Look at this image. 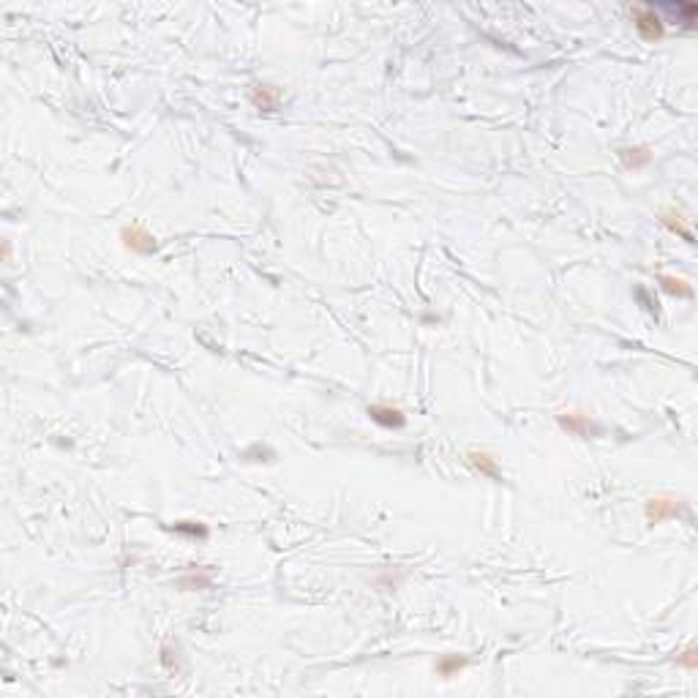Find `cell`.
Wrapping results in <instances>:
<instances>
[{
  "label": "cell",
  "instance_id": "6da1fadb",
  "mask_svg": "<svg viewBox=\"0 0 698 698\" xmlns=\"http://www.w3.org/2000/svg\"><path fill=\"white\" fill-rule=\"evenodd\" d=\"M630 17H633V25L638 30V36L644 42H657L663 39V17L657 14L654 6H630L627 8Z\"/></svg>",
  "mask_w": 698,
  "mask_h": 698
},
{
  "label": "cell",
  "instance_id": "7a4b0ae2",
  "mask_svg": "<svg viewBox=\"0 0 698 698\" xmlns=\"http://www.w3.org/2000/svg\"><path fill=\"white\" fill-rule=\"evenodd\" d=\"M682 508L685 505L679 499H674V496H652L647 502V508H644V516H647V524L654 526V524H663L668 519H677L682 513Z\"/></svg>",
  "mask_w": 698,
  "mask_h": 698
},
{
  "label": "cell",
  "instance_id": "3957f363",
  "mask_svg": "<svg viewBox=\"0 0 698 698\" xmlns=\"http://www.w3.org/2000/svg\"><path fill=\"white\" fill-rule=\"evenodd\" d=\"M120 240L123 246L136 251V254H153L156 251V238L142 226V224H129L120 229Z\"/></svg>",
  "mask_w": 698,
  "mask_h": 698
},
{
  "label": "cell",
  "instance_id": "277c9868",
  "mask_svg": "<svg viewBox=\"0 0 698 698\" xmlns=\"http://www.w3.org/2000/svg\"><path fill=\"white\" fill-rule=\"evenodd\" d=\"M663 14H668V19L665 22H679V25H685V28H693V22H696L698 17V6L696 3H688V0H677V3H663V6H657ZM657 11V14H660Z\"/></svg>",
  "mask_w": 698,
  "mask_h": 698
},
{
  "label": "cell",
  "instance_id": "5b68a950",
  "mask_svg": "<svg viewBox=\"0 0 698 698\" xmlns=\"http://www.w3.org/2000/svg\"><path fill=\"white\" fill-rule=\"evenodd\" d=\"M368 418L385 429H401L406 423V415L398 409V406H391V404H371L368 406Z\"/></svg>",
  "mask_w": 698,
  "mask_h": 698
},
{
  "label": "cell",
  "instance_id": "8992f818",
  "mask_svg": "<svg viewBox=\"0 0 698 698\" xmlns=\"http://www.w3.org/2000/svg\"><path fill=\"white\" fill-rule=\"evenodd\" d=\"M560 426L573 436H589V434H598V431H600L587 415H578V412H565V415H560Z\"/></svg>",
  "mask_w": 698,
  "mask_h": 698
},
{
  "label": "cell",
  "instance_id": "52a82bcc",
  "mask_svg": "<svg viewBox=\"0 0 698 698\" xmlns=\"http://www.w3.org/2000/svg\"><path fill=\"white\" fill-rule=\"evenodd\" d=\"M619 159H622L625 170H644L652 161V153H650V147H622Z\"/></svg>",
  "mask_w": 698,
  "mask_h": 698
},
{
  "label": "cell",
  "instance_id": "ba28073f",
  "mask_svg": "<svg viewBox=\"0 0 698 698\" xmlns=\"http://www.w3.org/2000/svg\"><path fill=\"white\" fill-rule=\"evenodd\" d=\"M469 461L475 464V469H478L480 475H485V478H491V480H502V472H499V467H496V458H494L491 453H485V450H472V453H469Z\"/></svg>",
  "mask_w": 698,
  "mask_h": 698
},
{
  "label": "cell",
  "instance_id": "9c48e42d",
  "mask_svg": "<svg viewBox=\"0 0 698 698\" xmlns=\"http://www.w3.org/2000/svg\"><path fill=\"white\" fill-rule=\"evenodd\" d=\"M251 101H254V107H260L265 112H273L278 104V93L270 85H257L251 90Z\"/></svg>",
  "mask_w": 698,
  "mask_h": 698
},
{
  "label": "cell",
  "instance_id": "30bf717a",
  "mask_svg": "<svg viewBox=\"0 0 698 698\" xmlns=\"http://www.w3.org/2000/svg\"><path fill=\"white\" fill-rule=\"evenodd\" d=\"M660 221H663V224H665V226H668L671 232H677V235H682V238H685L688 243H693V232H690V229H688V226L682 224V216H679L677 211H663V213H660Z\"/></svg>",
  "mask_w": 698,
  "mask_h": 698
},
{
  "label": "cell",
  "instance_id": "8fae6325",
  "mask_svg": "<svg viewBox=\"0 0 698 698\" xmlns=\"http://www.w3.org/2000/svg\"><path fill=\"white\" fill-rule=\"evenodd\" d=\"M464 665H467V657H458V654H445V657H439V660H436V674H442V677H453V674H458Z\"/></svg>",
  "mask_w": 698,
  "mask_h": 698
},
{
  "label": "cell",
  "instance_id": "7c38bea8",
  "mask_svg": "<svg viewBox=\"0 0 698 698\" xmlns=\"http://www.w3.org/2000/svg\"><path fill=\"white\" fill-rule=\"evenodd\" d=\"M660 284H663V289L668 295H679V298H690L693 295V289L688 287V281H682L677 276H660Z\"/></svg>",
  "mask_w": 698,
  "mask_h": 698
},
{
  "label": "cell",
  "instance_id": "4fadbf2b",
  "mask_svg": "<svg viewBox=\"0 0 698 698\" xmlns=\"http://www.w3.org/2000/svg\"><path fill=\"white\" fill-rule=\"evenodd\" d=\"M174 532H180V535H191V537H205V535H208V529H205L202 524H194V521L174 524Z\"/></svg>",
  "mask_w": 698,
  "mask_h": 698
},
{
  "label": "cell",
  "instance_id": "5bb4252c",
  "mask_svg": "<svg viewBox=\"0 0 698 698\" xmlns=\"http://www.w3.org/2000/svg\"><path fill=\"white\" fill-rule=\"evenodd\" d=\"M677 663L693 671V668H696V665H698V660H696V647H688L685 652H682V654H679V657H677Z\"/></svg>",
  "mask_w": 698,
  "mask_h": 698
},
{
  "label": "cell",
  "instance_id": "9a60e30c",
  "mask_svg": "<svg viewBox=\"0 0 698 698\" xmlns=\"http://www.w3.org/2000/svg\"><path fill=\"white\" fill-rule=\"evenodd\" d=\"M3 260H6V262L11 260V243H8V240L3 243Z\"/></svg>",
  "mask_w": 698,
  "mask_h": 698
}]
</instances>
